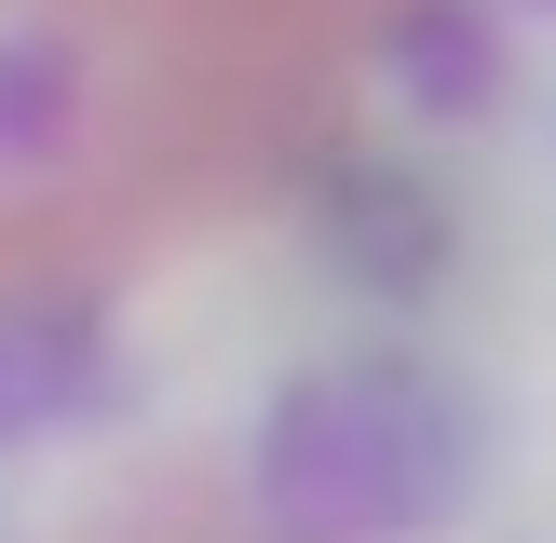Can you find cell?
<instances>
[{
  "label": "cell",
  "mask_w": 556,
  "mask_h": 543,
  "mask_svg": "<svg viewBox=\"0 0 556 543\" xmlns=\"http://www.w3.org/2000/svg\"><path fill=\"white\" fill-rule=\"evenodd\" d=\"M68 543H163V530H136V516H96V530H68Z\"/></svg>",
  "instance_id": "cell-1"
}]
</instances>
